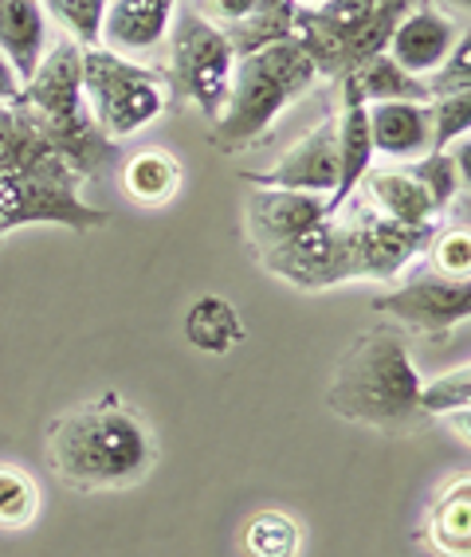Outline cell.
Segmentation results:
<instances>
[{"label": "cell", "mask_w": 471, "mask_h": 557, "mask_svg": "<svg viewBox=\"0 0 471 557\" xmlns=\"http://www.w3.org/2000/svg\"><path fill=\"white\" fill-rule=\"evenodd\" d=\"M471 405V369L460 366L436 381H421L417 393V417H456Z\"/></svg>", "instance_id": "4316f807"}, {"label": "cell", "mask_w": 471, "mask_h": 557, "mask_svg": "<svg viewBox=\"0 0 471 557\" xmlns=\"http://www.w3.org/2000/svg\"><path fill=\"white\" fill-rule=\"evenodd\" d=\"M292 24H295V4L292 0H283V4H275V9L260 12V16L228 24L224 36H228L232 51H236V60H240V55H251V51L268 48V44L292 40Z\"/></svg>", "instance_id": "d4e9b609"}, {"label": "cell", "mask_w": 471, "mask_h": 557, "mask_svg": "<svg viewBox=\"0 0 471 557\" xmlns=\"http://www.w3.org/2000/svg\"><path fill=\"white\" fill-rule=\"evenodd\" d=\"M302 530L283 510H260L244 527V554L248 557H299Z\"/></svg>", "instance_id": "cb8c5ba5"}, {"label": "cell", "mask_w": 471, "mask_h": 557, "mask_svg": "<svg viewBox=\"0 0 471 557\" xmlns=\"http://www.w3.org/2000/svg\"><path fill=\"white\" fill-rule=\"evenodd\" d=\"M373 170V141L370 119H365V99L358 95L346 75H342V114H338V185L326 197V216H338L350 197L358 193L361 177Z\"/></svg>", "instance_id": "9a60e30c"}, {"label": "cell", "mask_w": 471, "mask_h": 557, "mask_svg": "<svg viewBox=\"0 0 471 557\" xmlns=\"http://www.w3.org/2000/svg\"><path fill=\"white\" fill-rule=\"evenodd\" d=\"M48 51V12L40 0H4L0 4V55L28 83Z\"/></svg>", "instance_id": "ac0fdd59"}, {"label": "cell", "mask_w": 471, "mask_h": 557, "mask_svg": "<svg viewBox=\"0 0 471 557\" xmlns=\"http://www.w3.org/2000/svg\"><path fill=\"white\" fill-rule=\"evenodd\" d=\"M185 338H189L193 349L212 354V358H224L228 349H236L248 338V330H244L240 310L232 307L224 295H204L185 314Z\"/></svg>", "instance_id": "ffe728a7"}, {"label": "cell", "mask_w": 471, "mask_h": 557, "mask_svg": "<svg viewBox=\"0 0 471 557\" xmlns=\"http://www.w3.org/2000/svg\"><path fill=\"white\" fill-rule=\"evenodd\" d=\"M361 185H365L370 209L385 220H397V224H436V216H441L429 193L405 170H370L361 177Z\"/></svg>", "instance_id": "d6986e66"}, {"label": "cell", "mask_w": 471, "mask_h": 557, "mask_svg": "<svg viewBox=\"0 0 471 557\" xmlns=\"http://www.w3.org/2000/svg\"><path fill=\"white\" fill-rule=\"evenodd\" d=\"M432 263L444 278H468L471 275V236L468 228H451L441 239H432Z\"/></svg>", "instance_id": "1f68e13d"}, {"label": "cell", "mask_w": 471, "mask_h": 557, "mask_svg": "<svg viewBox=\"0 0 471 557\" xmlns=\"http://www.w3.org/2000/svg\"><path fill=\"white\" fill-rule=\"evenodd\" d=\"M412 4L417 0H326L319 9H295L292 40L311 55L319 79H342L389 48L393 28Z\"/></svg>", "instance_id": "5b68a950"}, {"label": "cell", "mask_w": 471, "mask_h": 557, "mask_svg": "<svg viewBox=\"0 0 471 557\" xmlns=\"http://www.w3.org/2000/svg\"><path fill=\"white\" fill-rule=\"evenodd\" d=\"M421 373L412 366L409 346L393 326H370L346 346L334 366L326 405L334 417L370 424V429H401L417 417Z\"/></svg>", "instance_id": "7a4b0ae2"}, {"label": "cell", "mask_w": 471, "mask_h": 557, "mask_svg": "<svg viewBox=\"0 0 471 557\" xmlns=\"http://www.w3.org/2000/svg\"><path fill=\"white\" fill-rule=\"evenodd\" d=\"M326 220V197L295 189H251L248 193V236L260 256L292 244L307 228Z\"/></svg>", "instance_id": "4fadbf2b"}, {"label": "cell", "mask_w": 471, "mask_h": 557, "mask_svg": "<svg viewBox=\"0 0 471 557\" xmlns=\"http://www.w3.org/2000/svg\"><path fill=\"white\" fill-rule=\"evenodd\" d=\"M21 90H24L21 75H16V71H12V63L0 55V102H16V99H21Z\"/></svg>", "instance_id": "836d02e7"}, {"label": "cell", "mask_w": 471, "mask_h": 557, "mask_svg": "<svg viewBox=\"0 0 471 557\" xmlns=\"http://www.w3.org/2000/svg\"><path fill=\"white\" fill-rule=\"evenodd\" d=\"M373 307L393 314L397 322L424 334H448L471 314V287L468 278H444V275H424L412 278L405 287L389 290L382 299H373Z\"/></svg>", "instance_id": "8fae6325"}, {"label": "cell", "mask_w": 471, "mask_h": 557, "mask_svg": "<svg viewBox=\"0 0 471 557\" xmlns=\"http://www.w3.org/2000/svg\"><path fill=\"white\" fill-rule=\"evenodd\" d=\"M283 0H212V12H216V21L228 28V24H240L248 16H260V12L275 9Z\"/></svg>", "instance_id": "d6a6232c"}, {"label": "cell", "mask_w": 471, "mask_h": 557, "mask_svg": "<svg viewBox=\"0 0 471 557\" xmlns=\"http://www.w3.org/2000/svg\"><path fill=\"white\" fill-rule=\"evenodd\" d=\"M295 9H319V4H326V0H292Z\"/></svg>", "instance_id": "e575fe53"}, {"label": "cell", "mask_w": 471, "mask_h": 557, "mask_svg": "<svg viewBox=\"0 0 471 557\" xmlns=\"http://www.w3.org/2000/svg\"><path fill=\"white\" fill-rule=\"evenodd\" d=\"M122 189L138 205H165L181 189V161L170 150H138L122 165Z\"/></svg>", "instance_id": "7402d4cb"}, {"label": "cell", "mask_w": 471, "mask_h": 557, "mask_svg": "<svg viewBox=\"0 0 471 557\" xmlns=\"http://www.w3.org/2000/svg\"><path fill=\"white\" fill-rule=\"evenodd\" d=\"M181 0H111L107 21H102V48L114 55H141L153 51L177 16Z\"/></svg>", "instance_id": "2e32d148"}, {"label": "cell", "mask_w": 471, "mask_h": 557, "mask_svg": "<svg viewBox=\"0 0 471 557\" xmlns=\"http://www.w3.org/2000/svg\"><path fill=\"white\" fill-rule=\"evenodd\" d=\"M83 173L71 170L55 150L32 158L21 170H0V236L28 224H60V228H102L107 212L79 197Z\"/></svg>", "instance_id": "8992f818"}, {"label": "cell", "mask_w": 471, "mask_h": 557, "mask_svg": "<svg viewBox=\"0 0 471 557\" xmlns=\"http://www.w3.org/2000/svg\"><path fill=\"white\" fill-rule=\"evenodd\" d=\"M16 102L32 110L51 150L83 177H90L111 158L114 141L102 138V129L95 126L87 99H83V48L75 40H60L44 51L40 67L24 83Z\"/></svg>", "instance_id": "3957f363"}, {"label": "cell", "mask_w": 471, "mask_h": 557, "mask_svg": "<svg viewBox=\"0 0 471 557\" xmlns=\"http://www.w3.org/2000/svg\"><path fill=\"white\" fill-rule=\"evenodd\" d=\"M40 510V491L32 483L28 471L0 463V527L24 530Z\"/></svg>", "instance_id": "83f0119b"}, {"label": "cell", "mask_w": 471, "mask_h": 557, "mask_svg": "<svg viewBox=\"0 0 471 557\" xmlns=\"http://www.w3.org/2000/svg\"><path fill=\"white\" fill-rule=\"evenodd\" d=\"M460 36H456L451 16H444V12L436 9V4H429V0H424V4L417 0V4L401 16V24L393 28L385 55H389L401 71L424 79V75H432V71L448 60V51L456 48Z\"/></svg>", "instance_id": "5bb4252c"}, {"label": "cell", "mask_w": 471, "mask_h": 557, "mask_svg": "<svg viewBox=\"0 0 471 557\" xmlns=\"http://www.w3.org/2000/svg\"><path fill=\"white\" fill-rule=\"evenodd\" d=\"M260 189H295L331 197L338 185V119H322L268 173H244Z\"/></svg>", "instance_id": "7c38bea8"}, {"label": "cell", "mask_w": 471, "mask_h": 557, "mask_svg": "<svg viewBox=\"0 0 471 557\" xmlns=\"http://www.w3.org/2000/svg\"><path fill=\"white\" fill-rule=\"evenodd\" d=\"M263 268L299 290H326L338 287V283H350V278H358L350 224H346V216L319 220L314 228L295 236L292 244L268 251Z\"/></svg>", "instance_id": "9c48e42d"}, {"label": "cell", "mask_w": 471, "mask_h": 557, "mask_svg": "<svg viewBox=\"0 0 471 557\" xmlns=\"http://www.w3.org/2000/svg\"><path fill=\"white\" fill-rule=\"evenodd\" d=\"M405 173H409V177L417 181L424 193H429L432 205H436V212H444L451 200H456V193H463V181H460V170H456V158H451V150L424 153V158L412 161Z\"/></svg>", "instance_id": "f546056e"}, {"label": "cell", "mask_w": 471, "mask_h": 557, "mask_svg": "<svg viewBox=\"0 0 471 557\" xmlns=\"http://www.w3.org/2000/svg\"><path fill=\"white\" fill-rule=\"evenodd\" d=\"M44 12L67 32V40H75L83 51L102 48V21L111 0H40Z\"/></svg>", "instance_id": "484cf974"}, {"label": "cell", "mask_w": 471, "mask_h": 557, "mask_svg": "<svg viewBox=\"0 0 471 557\" xmlns=\"http://www.w3.org/2000/svg\"><path fill=\"white\" fill-rule=\"evenodd\" d=\"M424 87H429V99H444V95H460L471 90V44L468 36L456 40V48L448 51V60L441 67L424 75Z\"/></svg>", "instance_id": "4dcf8cb0"}, {"label": "cell", "mask_w": 471, "mask_h": 557, "mask_svg": "<svg viewBox=\"0 0 471 557\" xmlns=\"http://www.w3.org/2000/svg\"><path fill=\"white\" fill-rule=\"evenodd\" d=\"M429 537L444 557H471V479L460 475L432 503Z\"/></svg>", "instance_id": "44dd1931"}, {"label": "cell", "mask_w": 471, "mask_h": 557, "mask_svg": "<svg viewBox=\"0 0 471 557\" xmlns=\"http://www.w3.org/2000/svg\"><path fill=\"white\" fill-rule=\"evenodd\" d=\"M346 79L358 87V95L365 102H429V87L424 79L401 71L389 55H373V60L358 63L354 71H346Z\"/></svg>", "instance_id": "603a6c76"}, {"label": "cell", "mask_w": 471, "mask_h": 557, "mask_svg": "<svg viewBox=\"0 0 471 557\" xmlns=\"http://www.w3.org/2000/svg\"><path fill=\"white\" fill-rule=\"evenodd\" d=\"M170 71L177 90L189 102L204 110V119H221L224 102H228L232 67H236V51L216 21L201 16L197 9H181L170 24Z\"/></svg>", "instance_id": "ba28073f"}, {"label": "cell", "mask_w": 471, "mask_h": 557, "mask_svg": "<svg viewBox=\"0 0 471 557\" xmlns=\"http://www.w3.org/2000/svg\"><path fill=\"white\" fill-rule=\"evenodd\" d=\"M346 224H350L358 278L401 275L436 239V224H397V220L377 216L373 209H350Z\"/></svg>", "instance_id": "30bf717a"}, {"label": "cell", "mask_w": 471, "mask_h": 557, "mask_svg": "<svg viewBox=\"0 0 471 557\" xmlns=\"http://www.w3.org/2000/svg\"><path fill=\"white\" fill-rule=\"evenodd\" d=\"M471 129V95H444V99H429V153L451 150L460 138H468Z\"/></svg>", "instance_id": "f1b7e54d"}, {"label": "cell", "mask_w": 471, "mask_h": 557, "mask_svg": "<svg viewBox=\"0 0 471 557\" xmlns=\"http://www.w3.org/2000/svg\"><path fill=\"white\" fill-rule=\"evenodd\" d=\"M314 83H319V71L295 40L268 44L251 55H240L232 67L228 102H224L221 119L212 122L216 141L228 150L256 141Z\"/></svg>", "instance_id": "277c9868"}, {"label": "cell", "mask_w": 471, "mask_h": 557, "mask_svg": "<svg viewBox=\"0 0 471 557\" xmlns=\"http://www.w3.org/2000/svg\"><path fill=\"white\" fill-rule=\"evenodd\" d=\"M48 456L55 475L71 487H131L150 475L153 436L126 408L90 405L51 424Z\"/></svg>", "instance_id": "6da1fadb"}, {"label": "cell", "mask_w": 471, "mask_h": 557, "mask_svg": "<svg viewBox=\"0 0 471 557\" xmlns=\"http://www.w3.org/2000/svg\"><path fill=\"white\" fill-rule=\"evenodd\" d=\"M451 4H460V9H468V0H451Z\"/></svg>", "instance_id": "d590c367"}, {"label": "cell", "mask_w": 471, "mask_h": 557, "mask_svg": "<svg viewBox=\"0 0 471 557\" xmlns=\"http://www.w3.org/2000/svg\"><path fill=\"white\" fill-rule=\"evenodd\" d=\"M83 99L107 141H122L165 114V83L107 48L83 51Z\"/></svg>", "instance_id": "52a82bcc"}, {"label": "cell", "mask_w": 471, "mask_h": 557, "mask_svg": "<svg viewBox=\"0 0 471 557\" xmlns=\"http://www.w3.org/2000/svg\"><path fill=\"white\" fill-rule=\"evenodd\" d=\"M373 158L417 161L429 153V102H365Z\"/></svg>", "instance_id": "e0dca14e"}, {"label": "cell", "mask_w": 471, "mask_h": 557, "mask_svg": "<svg viewBox=\"0 0 471 557\" xmlns=\"http://www.w3.org/2000/svg\"><path fill=\"white\" fill-rule=\"evenodd\" d=\"M0 4H4V0H0Z\"/></svg>", "instance_id": "8d00e7d4"}]
</instances>
